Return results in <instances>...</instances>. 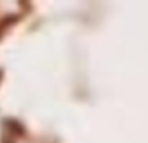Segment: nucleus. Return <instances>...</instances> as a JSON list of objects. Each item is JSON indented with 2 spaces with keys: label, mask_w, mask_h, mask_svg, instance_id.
Wrapping results in <instances>:
<instances>
[{
  "label": "nucleus",
  "mask_w": 148,
  "mask_h": 143,
  "mask_svg": "<svg viewBox=\"0 0 148 143\" xmlns=\"http://www.w3.org/2000/svg\"><path fill=\"white\" fill-rule=\"evenodd\" d=\"M16 21H18V16H5L2 21H0V37H2V33H4L5 28H9V26L14 25Z\"/></svg>",
  "instance_id": "2"
},
{
  "label": "nucleus",
  "mask_w": 148,
  "mask_h": 143,
  "mask_svg": "<svg viewBox=\"0 0 148 143\" xmlns=\"http://www.w3.org/2000/svg\"><path fill=\"white\" fill-rule=\"evenodd\" d=\"M4 124H5L7 129H9L12 134H16V136H25V134H26L25 126H23L19 120H16V119H4Z\"/></svg>",
  "instance_id": "1"
},
{
  "label": "nucleus",
  "mask_w": 148,
  "mask_h": 143,
  "mask_svg": "<svg viewBox=\"0 0 148 143\" xmlns=\"http://www.w3.org/2000/svg\"><path fill=\"white\" fill-rule=\"evenodd\" d=\"M0 80H2V72H0Z\"/></svg>",
  "instance_id": "3"
},
{
  "label": "nucleus",
  "mask_w": 148,
  "mask_h": 143,
  "mask_svg": "<svg viewBox=\"0 0 148 143\" xmlns=\"http://www.w3.org/2000/svg\"><path fill=\"white\" fill-rule=\"evenodd\" d=\"M4 143H12V141H4Z\"/></svg>",
  "instance_id": "4"
}]
</instances>
